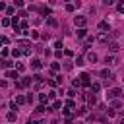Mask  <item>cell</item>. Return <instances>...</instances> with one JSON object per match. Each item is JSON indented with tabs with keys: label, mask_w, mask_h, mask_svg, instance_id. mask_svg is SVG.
<instances>
[{
	"label": "cell",
	"mask_w": 124,
	"mask_h": 124,
	"mask_svg": "<svg viewBox=\"0 0 124 124\" xmlns=\"http://www.w3.org/2000/svg\"><path fill=\"white\" fill-rule=\"evenodd\" d=\"M95 39H97L99 43H107V41H108V35H107V33H99Z\"/></svg>",
	"instance_id": "8992f818"
},
{
	"label": "cell",
	"mask_w": 124,
	"mask_h": 124,
	"mask_svg": "<svg viewBox=\"0 0 124 124\" xmlns=\"http://www.w3.org/2000/svg\"><path fill=\"white\" fill-rule=\"evenodd\" d=\"M46 21H48V25H50V27H56V19H54V17H48Z\"/></svg>",
	"instance_id": "ac0fdd59"
},
{
	"label": "cell",
	"mask_w": 124,
	"mask_h": 124,
	"mask_svg": "<svg viewBox=\"0 0 124 124\" xmlns=\"http://www.w3.org/2000/svg\"><path fill=\"white\" fill-rule=\"evenodd\" d=\"M2 66H4V62H0V68H2Z\"/></svg>",
	"instance_id": "e575fe53"
},
{
	"label": "cell",
	"mask_w": 124,
	"mask_h": 124,
	"mask_svg": "<svg viewBox=\"0 0 124 124\" xmlns=\"http://www.w3.org/2000/svg\"><path fill=\"white\" fill-rule=\"evenodd\" d=\"M25 101H27V99H25L23 95H17V97H16V103H17V105H23Z\"/></svg>",
	"instance_id": "8fae6325"
},
{
	"label": "cell",
	"mask_w": 124,
	"mask_h": 124,
	"mask_svg": "<svg viewBox=\"0 0 124 124\" xmlns=\"http://www.w3.org/2000/svg\"><path fill=\"white\" fill-rule=\"evenodd\" d=\"M74 23H76L78 27H85V23H87V19H85L83 16H76V19H74Z\"/></svg>",
	"instance_id": "3957f363"
},
{
	"label": "cell",
	"mask_w": 124,
	"mask_h": 124,
	"mask_svg": "<svg viewBox=\"0 0 124 124\" xmlns=\"http://www.w3.org/2000/svg\"><path fill=\"white\" fill-rule=\"evenodd\" d=\"M101 76H103V78H105V79H107V78H112V76H110V72H108V70H101Z\"/></svg>",
	"instance_id": "2e32d148"
},
{
	"label": "cell",
	"mask_w": 124,
	"mask_h": 124,
	"mask_svg": "<svg viewBox=\"0 0 124 124\" xmlns=\"http://www.w3.org/2000/svg\"><path fill=\"white\" fill-rule=\"evenodd\" d=\"M41 14H45V16H50V8H41Z\"/></svg>",
	"instance_id": "ffe728a7"
},
{
	"label": "cell",
	"mask_w": 124,
	"mask_h": 124,
	"mask_svg": "<svg viewBox=\"0 0 124 124\" xmlns=\"http://www.w3.org/2000/svg\"><path fill=\"white\" fill-rule=\"evenodd\" d=\"M39 99H41V103H46V95H45V93H41V95H39Z\"/></svg>",
	"instance_id": "d4e9b609"
},
{
	"label": "cell",
	"mask_w": 124,
	"mask_h": 124,
	"mask_svg": "<svg viewBox=\"0 0 124 124\" xmlns=\"http://www.w3.org/2000/svg\"><path fill=\"white\" fill-rule=\"evenodd\" d=\"M110 83H112V78H107V79H105V85H107V87H108V85H110Z\"/></svg>",
	"instance_id": "4dcf8cb0"
},
{
	"label": "cell",
	"mask_w": 124,
	"mask_h": 124,
	"mask_svg": "<svg viewBox=\"0 0 124 124\" xmlns=\"http://www.w3.org/2000/svg\"><path fill=\"white\" fill-rule=\"evenodd\" d=\"M43 110H45V107H43V105H41V107H37V108H35V112H37V114H41V112H43Z\"/></svg>",
	"instance_id": "4316f807"
},
{
	"label": "cell",
	"mask_w": 124,
	"mask_h": 124,
	"mask_svg": "<svg viewBox=\"0 0 124 124\" xmlns=\"http://www.w3.org/2000/svg\"><path fill=\"white\" fill-rule=\"evenodd\" d=\"M54 46H56V50H60V48H62V43H60V41H56V43H54Z\"/></svg>",
	"instance_id": "f1b7e54d"
},
{
	"label": "cell",
	"mask_w": 124,
	"mask_h": 124,
	"mask_svg": "<svg viewBox=\"0 0 124 124\" xmlns=\"http://www.w3.org/2000/svg\"><path fill=\"white\" fill-rule=\"evenodd\" d=\"M76 64H78V66H83L85 62H83V58H81V56H78V58H76Z\"/></svg>",
	"instance_id": "44dd1931"
},
{
	"label": "cell",
	"mask_w": 124,
	"mask_h": 124,
	"mask_svg": "<svg viewBox=\"0 0 124 124\" xmlns=\"http://www.w3.org/2000/svg\"><path fill=\"white\" fill-rule=\"evenodd\" d=\"M31 68H33V70H41V68H43V62H41V60H37V58H35V60H33V62H31Z\"/></svg>",
	"instance_id": "52a82bcc"
},
{
	"label": "cell",
	"mask_w": 124,
	"mask_h": 124,
	"mask_svg": "<svg viewBox=\"0 0 124 124\" xmlns=\"http://www.w3.org/2000/svg\"><path fill=\"white\" fill-rule=\"evenodd\" d=\"M87 60L89 62H97V54L95 52H87Z\"/></svg>",
	"instance_id": "9c48e42d"
},
{
	"label": "cell",
	"mask_w": 124,
	"mask_h": 124,
	"mask_svg": "<svg viewBox=\"0 0 124 124\" xmlns=\"http://www.w3.org/2000/svg\"><path fill=\"white\" fill-rule=\"evenodd\" d=\"M6 118H8L10 122H14V120H16V112H14V110H12V112H8V116H6Z\"/></svg>",
	"instance_id": "e0dca14e"
},
{
	"label": "cell",
	"mask_w": 124,
	"mask_h": 124,
	"mask_svg": "<svg viewBox=\"0 0 124 124\" xmlns=\"http://www.w3.org/2000/svg\"><path fill=\"white\" fill-rule=\"evenodd\" d=\"M64 2H70V0H64Z\"/></svg>",
	"instance_id": "d590c367"
},
{
	"label": "cell",
	"mask_w": 124,
	"mask_h": 124,
	"mask_svg": "<svg viewBox=\"0 0 124 124\" xmlns=\"http://www.w3.org/2000/svg\"><path fill=\"white\" fill-rule=\"evenodd\" d=\"M50 70H52V72H58V70H60V64H58V62H52V64H50Z\"/></svg>",
	"instance_id": "4fadbf2b"
},
{
	"label": "cell",
	"mask_w": 124,
	"mask_h": 124,
	"mask_svg": "<svg viewBox=\"0 0 124 124\" xmlns=\"http://www.w3.org/2000/svg\"><path fill=\"white\" fill-rule=\"evenodd\" d=\"M2 62H4L6 68H12V66H14V62H10V60H2Z\"/></svg>",
	"instance_id": "7402d4cb"
},
{
	"label": "cell",
	"mask_w": 124,
	"mask_h": 124,
	"mask_svg": "<svg viewBox=\"0 0 124 124\" xmlns=\"http://www.w3.org/2000/svg\"><path fill=\"white\" fill-rule=\"evenodd\" d=\"M107 97H108V99H116V97H122V89H118V87H114V89H110V91H107Z\"/></svg>",
	"instance_id": "6da1fadb"
},
{
	"label": "cell",
	"mask_w": 124,
	"mask_h": 124,
	"mask_svg": "<svg viewBox=\"0 0 124 124\" xmlns=\"http://www.w3.org/2000/svg\"><path fill=\"white\" fill-rule=\"evenodd\" d=\"M99 89H101V85H99V83H91V93H97Z\"/></svg>",
	"instance_id": "5bb4252c"
},
{
	"label": "cell",
	"mask_w": 124,
	"mask_h": 124,
	"mask_svg": "<svg viewBox=\"0 0 124 124\" xmlns=\"http://www.w3.org/2000/svg\"><path fill=\"white\" fill-rule=\"evenodd\" d=\"M81 37H85V29H83V27L78 29V39H81Z\"/></svg>",
	"instance_id": "9a60e30c"
},
{
	"label": "cell",
	"mask_w": 124,
	"mask_h": 124,
	"mask_svg": "<svg viewBox=\"0 0 124 124\" xmlns=\"http://www.w3.org/2000/svg\"><path fill=\"white\" fill-rule=\"evenodd\" d=\"M27 124H41V122H37V120H31V118H29V122H27Z\"/></svg>",
	"instance_id": "836d02e7"
},
{
	"label": "cell",
	"mask_w": 124,
	"mask_h": 124,
	"mask_svg": "<svg viewBox=\"0 0 124 124\" xmlns=\"http://www.w3.org/2000/svg\"><path fill=\"white\" fill-rule=\"evenodd\" d=\"M29 83H31V78H21V79L16 83V87H17V89H21V87H27Z\"/></svg>",
	"instance_id": "7a4b0ae2"
},
{
	"label": "cell",
	"mask_w": 124,
	"mask_h": 124,
	"mask_svg": "<svg viewBox=\"0 0 124 124\" xmlns=\"http://www.w3.org/2000/svg\"><path fill=\"white\" fill-rule=\"evenodd\" d=\"M87 103H89V105H95V103H97V97H95V93H89V95H87Z\"/></svg>",
	"instance_id": "ba28073f"
},
{
	"label": "cell",
	"mask_w": 124,
	"mask_h": 124,
	"mask_svg": "<svg viewBox=\"0 0 124 124\" xmlns=\"http://www.w3.org/2000/svg\"><path fill=\"white\" fill-rule=\"evenodd\" d=\"M74 8H76L74 4H68V6H66V10H68V12H74Z\"/></svg>",
	"instance_id": "83f0119b"
},
{
	"label": "cell",
	"mask_w": 124,
	"mask_h": 124,
	"mask_svg": "<svg viewBox=\"0 0 124 124\" xmlns=\"http://www.w3.org/2000/svg\"><path fill=\"white\" fill-rule=\"evenodd\" d=\"M72 85H74V87H79V85H81V79H74V83H72Z\"/></svg>",
	"instance_id": "cb8c5ba5"
},
{
	"label": "cell",
	"mask_w": 124,
	"mask_h": 124,
	"mask_svg": "<svg viewBox=\"0 0 124 124\" xmlns=\"http://www.w3.org/2000/svg\"><path fill=\"white\" fill-rule=\"evenodd\" d=\"M112 2H114V0H103V4H107V6H110Z\"/></svg>",
	"instance_id": "d6a6232c"
},
{
	"label": "cell",
	"mask_w": 124,
	"mask_h": 124,
	"mask_svg": "<svg viewBox=\"0 0 124 124\" xmlns=\"http://www.w3.org/2000/svg\"><path fill=\"white\" fill-rule=\"evenodd\" d=\"M99 27H101L103 31H108V29H110V27H108V21H101V23H99Z\"/></svg>",
	"instance_id": "30bf717a"
},
{
	"label": "cell",
	"mask_w": 124,
	"mask_h": 124,
	"mask_svg": "<svg viewBox=\"0 0 124 124\" xmlns=\"http://www.w3.org/2000/svg\"><path fill=\"white\" fill-rule=\"evenodd\" d=\"M12 54H14V56H19V54H21V50H17V48H14V50H12Z\"/></svg>",
	"instance_id": "f546056e"
},
{
	"label": "cell",
	"mask_w": 124,
	"mask_h": 124,
	"mask_svg": "<svg viewBox=\"0 0 124 124\" xmlns=\"http://www.w3.org/2000/svg\"><path fill=\"white\" fill-rule=\"evenodd\" d=\"M8 78H14V79H16V78H17V72H8Z\"/></svg>",
	"instance_id": "603a6c76"
},
{
	"label": "cell",
	"mask_w": 124,
	"mask_h": 124,
	"mask_svg": "<svg viewBox=\"0 0 124 124\" xmlns=\"http://www.w3.org/2000/svg\"><path fill=\"white\" fill-rule=\"evenodd\" d=\"M105 62H107V64H114V56H108V54H107V58H105Z\"/></svg>",
	"instance_id": "d6986e66"
},
{
	"label": "cell",
	"mask_w": 124,
	"mask_h": 124,
	"mask_svg": "<svg viewBox=\"0 0 124 124\" xmlns=\"http://www.w3.org/2000/svg\"><path fill=\"white\" fill-rule=\"evenodd\" d=\"M79 79H81V85H85V87H91V79H89V74H81V76H79Z\"/></svg>",
	"instance_id": "277c9868"
},
{
	"label": "cell",
	"mask_w": 124,
	"mask_h": 124,
	"mask_svg": "<svg viewBox=\"0 0 124 124\" xmlns=\"http://www.w3.org/2000/svg\"><path fill=\"white\" fill-rule=\"evenodd\" d=\"M110 107H112L114 110H118V108L122 107V103H120V101H112V103H110Z\"/></svg>",
	"instance_id": "7c38bea8"
},
{
	"label": "cell",
	"mask_w": 124,
	"mask_h": 124,
	"mask_svg": "<svg viewBox=\"0 0 124 124\" xmlns=\"http://www.w3.org/2000/svg\"><path fill=\"white\" fill-rule=\"evenodd\" d=\"M108 48H110V52H118V48H120V45H118L116 41H110V43H108Z\"/></svg>",
	"instance_id": "5b68a950"
},
{
	"label": "cell",
	"mask_w": 124,
	"mask_h": 124,
	"mask_svg": "<svg viewBox=\"0 0 124 124\" xmlns=\"http://www.w3.org/2000/svg\"><path fill=\"white\" fill-rule=\"evenodd\" d=\"M66 107H68V108H74L76 105H74V101H66Z\"/></svg>",
	"instance_id": "484cf974"
},
{
	"label": "cell",
	"mask_w": 124,
	"mask_h": 124,
	"mask_svg": "<svg viewBox=\"0 0 124 124\" xmlns=\"http://www.w3.org/2000/svg\"><path fill=\"white\" fill-rule=\"evenodd\" d=\"M60 107H62V103H60V101H56V103H54V107H52V110H54V108H60Z\"/></svg>",
	"instance_id": "1f68e13d"
}]
</instances>
